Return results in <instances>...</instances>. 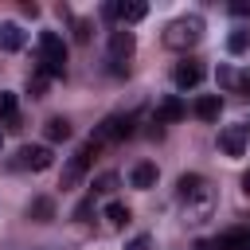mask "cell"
<instances>
[{
    "instance_id": "obj_1",
    "label": "cell",
    "mask_w": 250,
    "mask_h": 250,
    "mask_svg": "<svg viewBox=\"0 0 250 250\" xmlns=\"http://www.w3.org/2000/svg\"><path fill=\"white\" fill-rule=\"evenodd\" d=\"M203 39V16H180L164 27V47L168 51H188Z\"/></svg>"
},
{
    "instance_id": "obj_2",
    "label": "cell",
    "mask_w": 250,
    "mask_h": 250,
    "mask_svg": "<svg viewBox=\"0 0 250 250\" xmlns=\"http://www.w3.org/2000/svg\"><path fill=\"white\" fill-rule=\"evenodd\" d=\"M35 70H43L51 78H59L66 70V43L59 31H39V66Z\"/></svg>"
},
{
    "instance_id": "obj_3",
    "label": "cell",
    "mask_w": 250,
    "mask_h": 250,
    "mask_svg": "<svg viewBox=\"0 0 250 250\" xmlns=\"http://www.w3.org/2000/svg\"><path fill=\"white\" fill-rule=\"evenodd\" d=\"M129 133H133V113H109V117L94 129L90 145H94V148H102V145H109V141H125Z\"/></svg>"
},
{
    "instance_id": "obj_4",
    "label": "cell",
    "mask_w": 250,
    "mask_h": 250,
    "mask_svg": "<svg viewBox=\"0 0 250 250\" xmlns=\"http://www.w3.org/2000/svg\"><path fill=\"white\" fill-rule=\"evenodd\" d=\"M55 164V152L47 145H23L16 156H12V168H31V172H43Z\"/></svg>"
},
{
    "instance_id": "obj_5",
    "label": "cell",
    "mask_w": 250,
    "mask_h": 250,
    "mask_svg": "<svg viewBox=\"0 0 250 250\" xmlns=\"http://www.w3.org/2000/svg\"><path fill=\"white\" fill-rule=\"evenodd\" d=\"M94 152H98V148H94V145L86 141V145H82V148H78V152H74V156H70V160L62 164V184H59V188H74V184H78V180L86 176V168H90Z\"/></svg>"
},
{
    "instance_id": "obj_6",
    "label": "cell",
    "mask_w": 250,
    "mask_h": 250,
    "mask_svg": "<svg viewBox=\"0 0 250 250\" xmlns=\"http://www.w3.org/2000/svg\"><path fill=\"white\" fill-rule=\"evenodd\" d=\"M246 141H250V129L246 125H223L219 129V148L227 156H242L246 152Z\"/></svg>"
},
{
    "instance_id": "obj_7",
    "label": "cell",
    "mask_w": 250,
    "mask_h": 250,
    "mask_svg": "<svg viewBox=\"0 0 250 250\" xmlns=\"http://www.w3.org/2000/svg\"><path fill=\"white\" fill-rule=\"evenodd\" d=\"M133 51H137V39H133V31H125V27L109 31V62H113V66H121V62H125Z\"/></svg>"
},
{
    "instance_id": "obj_8",
    "label": "cell",
    "mask_w": 250,
    "mask_h": 250,
    "mask_svg": "<svg viewBox=\"0 0 250 250\" xmlns=\"http://www.w3.org/2000/svg\"><path fill=\"white\" fill-rule=\"evenodd\" d=\"M211 207H215V191H211V184H207L199 195H191V199L184 203V219H188V223H203V219L211 215Z\"/></svg>"
},
{
    "instance_id": "obj_9",
    "label": "cell",
    "mask_w": 250,
    "mask_h": 250,
    "mask_svg": "<svg viewBox=\"0 0 250 250\" xmlns=\"http://www.w3.org/2000/svg\"><path fill=\"white\" fill-rule=\"evenodd\" d=\"M211 250H250V230L246 227H230V230H219Z\"/></svg>"
},
{
    "instance_id": "obj_10",
    "label": "cell",
    "mask_w": 250,
    "mask_h": 250,
    "mask_svg": "<svg viewBox=\"0 0 250 250\" xmlns=\"http://www.w3.org/2000/svg\"><path fill=\"white\" fill-rule=\"evenodd\" d=\"M172 82H176L180 90H191V86H199V82H203V66H199L195 59H184V62H176Z\"/></svg>"
},
{
    "instance_id": "obj_11",
    "label": "cell",
    "mask_w": 250,
    "mask_h": 250,
    "mask_svg": "<svg viewBox=\"0 0 250 250\" xmlns=\"http://www.w3.org/2000/svg\"><path fill=\"white\" fill-rule=\"evenodd\" d=\"M184 117H188L184 98H176V94L160 98V105H156V121H160V125H176V121H184Z\"/></svg>"
},
{
    "instance_id": "obj_12",
    "label": "cell",
    "mask_w": 250,
    "mask_h": 250,
    "mask_svg": "<svg viewBox=\"0 0 250 250\" xmlns=\"http://www.w3.org/2000/svg\"><path fill=\"white\" fill-rule=\"evenodd\" d=\"M191 113H195L199 121H219V113H223V98H219V94H199L195 105H191Z\"/></svg>"
},
{
    "instance_id": "obj_13",
    "label": "cell",
    "mask_w": 250,
    "mask_h": 250,
    "mask_svg": "<svg viewBox=\"0 0 250 250\" xmlns=\"http://www.w3.org/2000/svg\"><path fill=\"white\" fill-rule=\"evenodd\" d=\"M0 125L4 129H23L20 125V102L12 90H0Z\"/></svg>"
},
{
    "instance_id": "obj_14",
    "label": "cell",
    "mask_w": 250,
    "mask_h": 250,
    "mask_svg": "<svg viewBox=\"0 0 250 250\" xmlns=\"http://www.w3.org/2000/svg\"><path fill=\"white\" fill-rule=\"evenodd\" d=\"M145 16H148V4H145V0H121V4H117V23H121V27L141 23Z\"/></svg>"
},
{
    "instance_id": "obj_15",
    "label": "cell",
    "mask_w": 250,
    "mask_h": 250,
    "mask_svg": "<svg viewBox=\"0 0 250 250\" xmlns=\"http://www.w3.org/2000/svg\"><path fill=\"white\" fill-rule=\"evenodd\" d=\"M203 188H207V180H203L199 172H184V176L176 180V195H180V203H188V199H191V195H199Z\"/></svg>"
},
{
    "instance_id": "obj_16",
    "label": "cell",
    "mask_w": 250,
    "mask_h": 250,
    "mask_svg": "<svg viewBox=\"0 0 250 250\" xmlns=\"http://www.w3.org/2000/svg\"><path fill=\"white\" fill-rule=\"evenodd\" d=\"M23 43H27V35L20 31V23H0V51L16 55V51H20Z\"/></svg>"
},
{
    "instance_id": "obj_17",
    "label": "cell",
    "mask_w": 250,
    "mask_h": 250,
    "mask_svg": "<svg viewBox=\"0 0 250 250\" xmlns=\"http://www.w3.org/2000/svg\"><path fill=\"white\" fill-rule=\"evenodd\" d=\"M156 176H160V172H156V164L141 160V164H137V168L129 172V184H133V188H141V191H148V188L156 184Z\"/></svg>"
},
{
    "instance_id": "obj_18",
    "label": "cell",
    "mask_w": 250,
    "mask_h": 250,
    "mask_svg": "<svg viewBox=\"0 0 250 250\" xmlns=\"http://www.w3.org/2000/svg\"><path fill=\"white\" fill-rule=\"evenodd\" d=\"M27 219H35V223H51V219H55V199H51V195H35V199L27 203Z\"/></svg>"
},
{
    "instance_id": "obj_19",
    "label": "cell",
    "mask_w": 250,
    "mask_h": 250,
    "mask_svg": "<svg viewBox=\"0 0 250 250\" xmlns=\"http://www.w3.org/2000/svg\"><path fill=\"white\" fill-rule=\"evenodd\" d=\"M215 82H219L227 94H242V74H238L234 66H219V70H215Z\"/></svg>"
},
{
    "instance_id": "obj_20",
    "label": "cell",
    "mask_w": 250,
    "mask_h": 250,
    "mask_svg": "<svg viewBox=\"0 0 250 250\" xmlns=\"http://www.w3.org/2000/svg\"><path fill=\"white\" fill-rule=\"evenodd\" d=\"M43 137H47V141H70V121H66V117H51V121L43 125Z\"/></svg>"
},
{
    "instance_id": "obj_21",
    "label": "cell",
    "mask_w": 250,
    "mask_h": 250,
    "mask_svg": "<svg viewBox=\"0 0 250 250\" xmlns=\"http://www.w3.org/2000/svg\"><path fill=\"white\" fill-rule=\"evenodd\" d=\"M105 219H109V227H113V230H121V227L129 223V207L113 199V203H105Z\"/></svg>"
},
{
    "instance_id": "obj_22",
    "label": "cell",
    "mask_w": 250,
    "mask_h": 250,
    "mask_svg": "<svg viewBox=\"0 0 250 250\" xmlns=\"http://www.w3.org/2000/svg\"><path fill=\"white\" fill-rule=\"evenodd\" d=\"M227 51H230V55H242V51H250V27H238V31H230V39H227Z\"/></svg>"
},
{
    "instance_id": "obj_23",
    "label": "cell",
    "mask_w": 250,
    "mask_h": 250,
    "mask_svg": "<svg viewBox=\"0 0 250 250\" xmlns=\"http://www.w3.org/2000/svg\"><path fill=\"white\" fill-rule=\"evenodd\" d=\"M47 82H51V74L35 70V74L27 78V94H31V98H43V94H47Z\"/></svg>"
},
{
    "instance_id": "obj_24",
    "label": "cell",
    "mask_w": 250,
    "mask_h": 250,
    "mask_svg": "<svg viewBox=\"0 0 250 250\" xmlns=\"http://www.w3.org/2000/svg\"><path fill=\"white\" fill-rule=\"evenodd\" d=\"M113 188H117V172H102L94 180V195H113Z\"/></svg>"
},
{
    "instance_id": "obj_25",
    "label": "cell",
    "mask_w": 250,
    "mask_h": 250,
    "mask_svg": "<svg viewBox=\"0 0 250 250\" xmlns=\"http://www.w3.org/2000/svg\"><path fill=\"white\" fill-rule=\"evenodd\" d=\"M74 39H78V43L90 39V20H74Z\"/></svg>"
},
{
    "instance_id": "obj_26",
    "label": "cell",
    "mask_w": 250,
    "mask_h": 250,
    "mask_svg": "<svg viewBox=\"0 0 250 250\" xmlns=\"http://www.w3.org/2000/svg\"><path fill=\"white\" fill-rule=\"evenodd\" d=\"M90 211H94V195H90V199H82V203L74 207V219H86Z\"/></svg>"
},
{
    "instance_id": "obj_27",
    "label": "cell",
    "mask_w": 250,
    "mask_h": 250,
    "mask_svg": "<svg viewBox=\"0 0 250 250\" xmlns=\"http://www.w3.org/2000/svg\"><path fill=\"white\" fill-rule=\"evenodd\" d=\"M125 250H148V234H137V238H133Z\"/></svg>"
},
{
    "instance_id": "obj_28",
    "label": "cell",
    "mask_w": 250,
    "mask_h": 250,
    "mask_svg": "<svg viewBox=\"0 0 250 250\" xmlns=\"http://www.w3.org/2000/svg\"><path fill=\"white\" fill-rule=\"evenodd\" d=\"M242 94H250V70L242 74Z\"/></svg>"
},
{
    "instance_id": "obj_29",
    "label": "cell",
    "mask_w": 250,
    "mask_h": 250,
    "mask_svg": "<svg viewBox=\"0 0 250 250\" xmlns=\"http://www.w3.org/2000/svg\"><path fill=\"white\" fill-rule=\"evenodd\" d=\"M242 191H246V195H250V172H246V176H242Z\"/></svg>"
},
{
    "instance_id": "obj_30",
    "label": "cell",
    "mask_w": 250,
    "mask_h": 250,
    "mask_svg": "<svg viewBox=\"0 0 250 250\" xmlns=\"http://www.w3.org/2000/svg\"><path fill=\"white\" fill-rule=\"evenodd\" d=\"M0 148H4V133H0Z\"/></svg>"
},
{
    "instance_id": "obj_31",
    "label": "cell",
    "mask_w": 250,
    "mask_h": 250,
    "mask_svg": "<svg viewBox=\"0 0 250 250\" xmlns=\"http://www.w3.org/2000/svg\"><path fill=\"white\" fill-rule=\"evenodd\" d=\"M199 250H207V246H199Z\"/></svg>"
}]
</instances>
